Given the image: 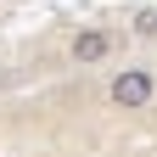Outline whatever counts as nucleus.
I'll return each instance as SVG.
<instances>
[{"instance_id": "1", "label": "nucleus", "mask_w": 157, "mask_h": 157, "mask_svg": "<svg viewBox=\"0 0 157 157\" xmlns=\"http://www.w3.org/2000/svg\"><path fill=\"white\" fill-rule=\"evenodd\" d=\"M112 101H118V107H129V112H135V107H146V101H151V73L124 67V73L112 78Z\"/></svg>"}, {"instance_id": "2", "label": "nucleus", "mask_w": 157, "mask_h": 157, "mask_svg": "<svg viewBox=\"0 0 157 157\" xmlns=\"http://www.w3.org/2000/svg\"><path fill=\"white\" fill-rule=\"evenodd\" d=\"M107 51H112V34L107 28H84V34L73 39V56H78V62H101Z\"/></svg>"}, {"instance_id": "3", "label": "nucleus", "mask_w": 157, "mask_h": 157, "mask_svg": "<svg viewBox=\"0 0 157 157\" xmlns=\"http://www.w3.org/2000/svg\"><path fill=\"white\" fill-rule=\"evenodd\" d=\"M146 28H157V17H151V23H146Z\"/></svg>"}]
</instances>
